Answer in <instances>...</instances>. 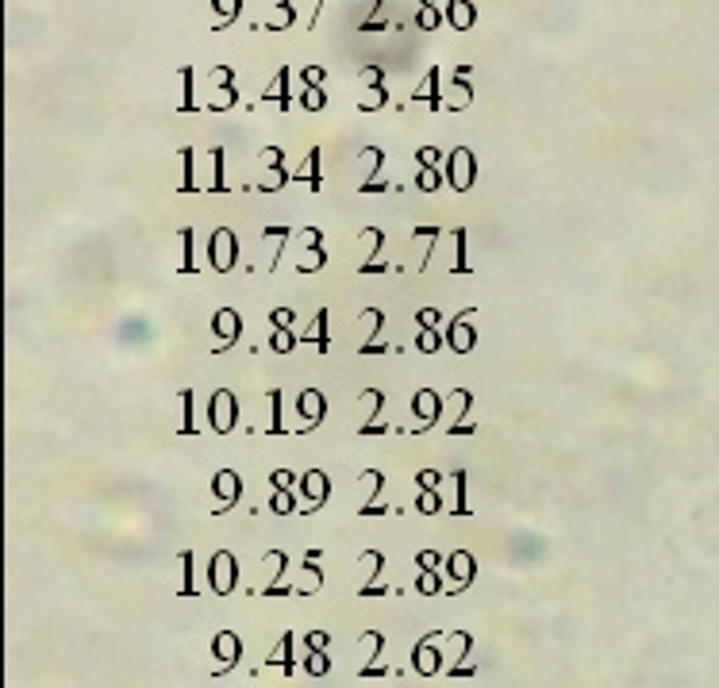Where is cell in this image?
<instances>
[{"instance_id": "cell-1", "label": "cell", "mask_w": 719, "mask_h": 688, "mask_svg": "<svg viewBox=\"0 0 719 688\" xmlns=\"http://www.w3.org/2000/svg\"><path fill=\"white\" fill-rule=\"evenodd\" d=\"M466 166H469V150H454V185H458V188H466V185H469Z\"/></svg>"}, {"instance_id": "cell-2", "label": "cell", "mask_w": 719, "mask_h": 688, "mask_svg": "<svg viewBox=\"0 0 719 688\" xmlns=\"http://www.w3.org/2000/svg\"><path fill=\"white\" fill-rule=\"evenodd\" d=\"M450 23H454V27H469V23H473V8L466 4V0H454V8H450Z\"/></svg>"}, {"instance_id": "cell-3", "label": "cell", "mask_w": 719, "mask_h": 688, "mask_svg": "<svg viewBox=\"0 0 719 688\" xmlns=\"http://www.w3.org/2000/svg\"><path fill=\"white\" fill-rule=\"evenodd\" d=\"M215 12H220L223 20H235V16H239V0H215Z\"/></svg>"}, {"instance_id": "cell-4", "label": "cell", "mask_w": 719, "mask_h": 688, "mask_svg": "<svg viewBox=\"0 0 719 688\" xmlns=\"http://www.w3.org/2000/svg\"><path fill=\"white\" fill-rule=\"evenodd\" d=\"M442 16H439V8H423V16H420V27H435Z\"/></svg>"}, {"instance_id": "cell-5", "label": "cell", "mask_w": 719, "mask_h": 688, "mask_svg": "<svg viewBox=\"0 0 719 688\" xmlns=\"http://www.w3.org/2000/svg\"><path fill=\"white\" fill-rule=\"evenodd\" d=\"M304 104H308V108H324L327 100H324V92H308V97H304Z\"/></svg>"}, {"instance_id": "cell-6", "label": "cell", "mask_w": 719, "mask_h": 688, "mask_svg": "<svg viewBox=\"0 0 719 688\" xmlns=\"http://www.w3.org/2000/svg\"><path fill=\"white\" fill-rule=\"evenodd\" d=\"M304 73H308V81H311V85L324 81V70H316V65H311V70H304Z\"/></svg>"}]
</instances>
